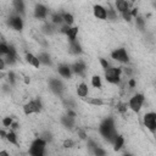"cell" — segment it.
Instances as JSON below:
<instances>
[{"label":"cell","instance_id":"44dd1931","mask_svg":"<svg viewBox=\"0 0 156 156\" xmlns=\"http://www.w3.org/2000/svg\"><path fill=\"white\" fill-rule=\"evenodd\" d=\"M6 139H7L9 143H11V144H13V145H17V136H16L15 132L10 130V132L7 133V135H6Z\"/></svg>","mask_w":156,"mask_h":156},{"label":"cell","instance_id":"8fae6325","mask_svg":"<svg viewBox=\"0 0 156 156\" xmlns=\"http://www.w3.org/2000/svg\"><path fill=\"white\" fill-rule=\"evenodd\" d=\"M58 73L63 78H69L71 77V73H72V68L68 65H60L58 66Z\"/></svg>","mask_w":156,"mask_h":156},{"label":"cell","instance_id":"7bdbcfd3","mask_svg":"<svg viewBox=\"0 0 156 156\" xmlns=\"http://www.w3.org/2000/svg\"><path fill=\"white\" fill-rule=\"evenodd\" d=\"M0 134H1V138H6V135H7V133H5L4 130H1Z\"/></svg>","mask_w":156,"mask_h":156},{"label":"cell","instance_id":"83f0119b","mask_svg":"<svg viewBox=\"0 0 156 156\" xmlns=\"http://www.w3.org/2000/svg\"><path fill=\"white\" fill-rule=\"evenodd\" d=\"M89 104H91V105H95V106H101V105H104V101L101 100V99H91V100H89Z\"/></svg>","mask_w":156,"mask_h":156},{"label":"cell","instance_id":"1f68e13d","mask_svg":"<svg viewBox=\"0 0 156 156\" xmlns=\"http://www.w3.org/2000/svg\"><path fill=\"white\" fill-rule=\"evenodd\" d=\"M100 63H101V66H102V68L106 71L107 68H110V63L105 60V58H100Z\"/></svg>","mask_w":156,"mask_h":156},{"label":"cell","instance_id":"8992f818","mask_svg":"<svg viewBox=\"0 0 156 156\" xmlns=\"http://www.w3.org/2000/svg\"><path fill=\"white\" fill-rule=\"evenodd\" d=\"M143 102H144V95L143 94H135L129 100V108L134 112H139V110L141 108Z\"/></svg>","mask_w":156,"mask_h":156},{"label":"cell","instance_id":"b9f144b4","mask_svg":"<svg viewBox=\"0 0 156 156\" xmlns=\"http://www.w3.org/2000/svg\"><path fill=\"white\" fill-rule=\"evenodd\" d=\"M129 85H130V87H134V85H135L134 79H130V80H129Z\"/></svg>","mask_w":156,"mask_h":156},{"label":"cell","instance_id":"9c48e42d","mask_svg":"<svg viewBox=\"0 0 156 156\" xmlns=\"http://www.w3.org/2000/svg\"><path fill=\"white\" fill-rule=\"evenodd\" d=\"M10 26L15 30H22V28H23V21L21 18V16H12L10 18Z\"/></svg>","mask_w":156,"mask_h":156},{"label":"cell","instance_id":"8d00e7d4","mask_svg":"<svg viewBox=\"0 0 156 156\" xmlns=\"http://www.w3.org/2000/svg\"><path fill=\"white\" fill-rule=\"evenodd\" d=\"M94 154H95V155H105V151H104V150H101V149H99L98 146H95Z\"/></svg>","mask_w":156,"mask_h":156},{"label":"cell","instance_id":"d6a6232c","mask_svg":"<svg viewBox=\"0 0 156 156\" xmlns=\"http://www.w3.org/2000/svg\"><path fill=\"white\" fill-rule=\"evenodd\" d=\"M73 145H74V143H73V140H71V139H67V140L63 141V147H72Z\"/></svg>","mask_w":156,"mask_h":156},{"label":"cell","instance_id":"cb8c5ba5","mask_svg":"<svg viewBox=\"0 0 156 156\" xmlns=\"http://www.w3.org/2000/svg\"><path fill=\"white\" fill-rule=\"evenodd\" d=\"M51 20H52L54 23L58 24V23H62V22H63V16H62V15H58V13H54V15L51 16Z\"/></svg>","mask_w":156,"mask_h":156},{"label":"cell","instance_id":"74e56055","mask_svg":"<svg viewBox=\"0 0 156 156\" xmlns=\"http://www.w3.org/2000/svg\"><path fill=\"white\" fill-rule=\"evenodd\" d=\"M78 134H79L80 139H85V138H87V135H85V133H84L83 130H78Z\"/></svg>","mask_w":156,"mask_h":156},{"label":"cell","instance_id":"ac0fdd59","mask_svg":"<svg viewBox=\"0 0 156 156\" xmlns=\"http://www.w3.org/2000/svg\"><path fill=\"white\" fill-rule=\"evenodd\" d=\"M69 49H71V52H72V54H80V52H82V48H80L79 43L76 41V40H74V41H71Z\"/></svg>","mask_w":156,"mask_h":156},{"label":"cell","instance_id":"30bf717a","mask_svg":"<svg viewBox=\"0 0 156 156\" xmlns=\"http://www.w3.org/2000/svg\"><path fill=\"white\" fill-rule=\"evenodd\" d=\"M48 15V9L44 5H37L34 9V16L37 18H45Z\"/></svg>","mask_w":156,"mask_h":156},{"label":"cell","instance_id":"ab89813d","mask_svg":"<svg viewBox=\"0 0 156 156\" xmlns=\"http://www.w3.org/2000/svg\"><path fill=\"white\" fill-rule=\"evenodd\" d=\"M118 110H119V111H121V112H124V111H126V110H127V107H126V105H121V106H119V108H118Z\"/></svg>","mask_w":156,"mask_h":156},{"label":"cell","instance_id":"ffe728a7","mask_svg":"<svg viewBox=\"0 0 156 156\" xmlns=\"http://www.w3.org/2000/svg\"><path fill=\"white\" fill-rule=\"evenodd\" d=\"M62 123H63L66 127H68V128H72V127H73V116L68 115V116H65V117H62Z\"/></svg>","mask_w":156,"mask_h":156},{"label":"cell","instance_id":"f35d334b","mask_svg":"<svg viewBox=\"0 0 156 156\" xmlns=\"http://www.w3.org/2000/svg\"><path fill=\"white\" fill-rule=\"evenodd\" d=\"M5 60L4 58H0V69H4V67H5Z\"/></svg>","mask_w":156,"mask_h":156},{"label":"cell","instance_id":"d4e9b609","mask_svg":"<svg viewBox=\"0 0 156 156\" xmlns=\"http://www.w3.org/2000/svg\"><path fill=\"white\" fill-rule=\"evenodd\" d=\"M63 16V22L66 23V24H68V26H71L72 23H73V16L71 15V13H63L62 15Z\"/></svg>","mask_w":156,"mask_h":156},{"label":"cell","instance_id":"7c38bea8","mask_svg":"<svg viewBox=\"0 0 156 156\" xmlns=\"http://www.w3.org/2000/svg\"><path fill=\"white\" fill-rule=\"evenodd\" d=\"M26 60H27L28 63H30V65H32L33 67H35V68H38V67L40 66V60H39V57L35 56V55H33V54H27V55H26Z\"/></svg>","mask_w":156,"mask_h":156},{"label":"cell","instance_id":"7a4b0ae2","mask_svg":"<svg viewBox=\"0 0 156 156\" xmlns=\"http://www.w3.org/2000/svg\"><path fill=\"white\" fill-rule=\"evenodd\" d=\"M45 145H46V141L43 138L35 139L30 145L29 154L33 155V156H43L44 155V150H45Z\"/></svg>","mask_w":156,"mask_h":156},{"label":"cell","instance_id":"836d02e7","mask_svg":"<svg viewBox=\"0 0 156 156\" xmlns=\"http://www.w3.org/2000/svg\"><path fill=\"white\" fill-rule=\"evenodd\" d=\"M136 24H138V27L140 28V29H143L144 28V20L143 18H140V17H136Z\"/></svg>","mask_w":156,"mask_h":156},{"label":"cell","instance_id":"3957f363","mask_svg":"<svg viewBox=\"0 0 156 156\" xmlns=\"http://www.w3.org/2000/svg\"><path fill=\"white\" fill-rule=\"evenodd\" d=\"M119 74H121V68L116 67H110L105 71V78L107 82L112 84H117L119 82Z\"/></svg>","mask_w":156,"mask_h":156},{"label":"cell","instance_id":"d6986e66","mask_svg":"<svg viewBox=\"0 0 156 156\" xmlns=\"http://www.w3.org/2000/svg\"><path fill=\"white\" fill-rule=\"evenodd\" d=\"M50 87H51V89H52L54 91H56V93H60L61 89H62V84H61L58 80H56V79H52V80L50 82Z\"/></svg>","mask_w":156,"mask_h":156},{"label":"cell","instance_id":"7402d4cb","mask_svg":"<svg viewBox=\"0 0 156 156\" xmlns=\"http://www.w3.org/2000/svg\"><path fill=\"white\" fill-rule=\"evenodd\" d=\"M38 57H39V60H40V63H44V65H51V61H50V57H49L48 54L43 52V54H40Z\"/></svg>","mask_w":156,"mask_h":156},{"label":"cell","instance_id":"52a82bcc","mask_svg":"<svg viewBox=\"0 0 156 156\" xmlns=\"http://www.w3.org/2000/svg\"><path fill=\"white\" fill-rule=\"evenodd\" d=\"M144 124L145 127L151 130V132H156V113L155 112H149L144 116Z\"/></svg>","mask_w":156,"mask_h":156},{"label":"cell","instance_id":"484cf974","mask_svg":"<svg viewBox=\"0 0 156 156\" xmlns=\"http://www.w3.org/2000/svg\"><path fill=\"white\" fill-rule=\"evenodd\" d=\"M15 7L18 12H23L24 11V5L22 0H15Z\"/></svg>","mask_w":156,"mask_h":156},{"label":"cell","instance_id":"5bb4252c","mask_svg":"<svg viewBox=\"0 0 156 156\" xmlns=\"http://www.w3.org/2000/svg\"><path fill=\"white\" fill-rule=\"evenodd\" d=\"M77 94L78 96L80 98H85L88 95V85L85 83H80L78 87H77Z\"/></svg>","mask_w":156,"mask_h":156},{"label":"cell","instance_id":"9a60e30c","mask_svg":"<svg viewBox=\"0 0 156 156\" xmlns=\"http://www.w3.org/2000/svg\"><path fill=\"white\" fill-rule=\"evenodd\" d=\"M116 7H117V10H118L121 13L124 12V11H127V10H129L128 2H127L126 0H116Z\"/></svg>","mask_w":156,"mask_h":156},{"label":"cell","instance_id":"4dcf8cb0","mask_svg":"<svg viewBox=\"0 0 156 156\" xmlns=\"http://www.w3.org/2000/svg\"><path fill=\"white\" fill-rule=\"evenodd\" d=\"M12 123H13V122H12V118H11V117H5V118L2 119L4 127H11Z\"/></svg>","mask_w":156,"mask_h":156},{"label":"cell","instance_id":"5b68a950","mask_svg":"<svg viewBox=\"0 0 156 156\" xmlns=\"http://www.w3.org/2000/svg\"><path fill=\"white\" fill-rule=\"evenodd\" d=\"M111 57L118 62H122V63H127L129 61V57H128V54L126 51V49L123 48H119V49H116L111 52Z\"/></svg>","mask_w":156,"mask_h":156},{"label":"cell","instance_id":"e575fe53","mask_svg":"<svg viewBox=\"0 0 156 156\" xmlns=\"http://www.w3.org/2000/svg\"><path fill=\"white\" fill-rule=\"evenodd\" d=\"M69 28H71V26H68V24H66V26H63V27H61V29H60V32H61V33H63V34H67V33H68V30H69Z\"/></svg>","mask_w":156,"mask_h":156},{"label":"cell","instance_id":"f546056e","mask_svg":"<svg viewBox=\"0 0 156 156\" xmlns=\"http://www.w3.org/2000/svg\"><path fill=\"white\" fill-rule=\"evenodd\" d=\"M122 16H123V18L126 20V21H130L132 20V12H130V10H127V11H124V12H122Z\"/></svg>","mask_w":156,"mask_h":156},{"label":"cell","instance_id":"4316f807","mask_svg":"<svg viewBox=\"0 0 156 156\" xmlns=\"http://www.w3.org/2000/svg\"><path fill=\"white\" fill-rule=\"evenodd\" d=\"M9 51H10V46H7L6 44L1 43V44H0V52H1L2 55H6Z\"/></svg>","mask_w":156,"mask_h":156},{"label":"cell","instance_id":"277c9868","mask_svg":"<svg viewBox=\"0 0 156 156\" xmlns=\"http://www.w3.org/2000/svg\"><path fill=\"white\" fill-rule=\"evenodd\" d=\"M41 110V102L39 99L35 100H30L28 104H26L23 106V111L26 115H30V113H37Z\"/></svg>","mask_w":156,"mask_h":156},{"label":"cell","instance_id":"60d3db41","mask_svg":"<svg viewBox=\"0 0 156 156\" xmlns=\"http://www.w3.org/2000/svg\"><path fill=\"white\" fill-rule=\"evenodd\" d=\"M130 12H132V16H136L138 10H136V9H133V11H130Z\"/></svg>","mask_w":156,"mask_h":156},{"label":"cell","instance_id":"ee69618b","mask_svg":"<svg viewBox=\"0 0 156 156\" xmlns=\"http://www.w3.org/2000/svg\"><path fill=\"white\" fill-rule=\"evenodd\" d=\"M11 127H12L13 129H16V128H18V124H17V123H12V124H11Z\"/></svg>","mask_w":156,"mask_h":156},{"label":"cell","instance_id":"603a6c76","mask_svg":"<svg viewBox=\"0 0 156 156\" xmlns=\"http://www.w3.org/2000/svg\"><path fill=\"white\" fill-rule=\"evenodd\" d=\"M91 84H93V87L94 88H101V78L99 77V76H93V78H91Z\"/></svg>","mask_w":156,"mask_h":156},{"label":"cell","instance_id":"d590c367","mask_svg":"<svg viewBox=\"0 0 156 156\" xmlns=\"http://www.w3.org/2000/svg\"><path fill=\"white\" fill-rule=\"evenodd\" d=\"M43 135H44V136H40V138H43V139H44L46 143L51 140V134H50V133H44Z\"/></svg>","mask_w":156,"mask_h":156},{"label":"cell","instance_id":"ba28073f","mask_svg":"<svg viewBox=\"0 0 156 156\" xmlns=\"http://www.w3.org/2000/svg\"><path fill=\"white\" fill-rule=\"evenodd\" d=\"M93 12L98 20H106L107 18V10L101 5H95L93 9Z\"/></svg>","mask_w":156,"mask_h":156},{"label":"cell","instance_id":"e0dca14e","mask_svg":"<svg viewBox=\"0 0 156 156\" xmlns=\"http://www.w3.org/2000/svg\"><path fill=\"white\" fill-rule=\"evenodd\" d=\"M77 34H78V27H71L66 35L68 37L69 41H74L76 38H77Z\"/></svg>","mask_w":156,"mask_h":156},{"label":"cell","instance_id":"4fadbf2b","mask_svg":"<svg viewBox=\"0 0 156 156\" xmlns=\"http://www.w3.org/2000/svg\"><path fill=\"white\" fill-rule=\"evenodd\" d=\"M71 68H72V71H73L74 73H78V74H83V72L85 71V65H84V62H82V61H78V62L73 63V65L71 66Z\"/></svg>","mask_w":156,"mask_h":156},{"label":"cell","instance_id":"6da1fadb","mask_svg":"<svg viewBox=\"0 0 156 156\" xmlns=\"http://www.w3.org/2000/svg\"><path fill=\"white\" fill-rule=\"evenodd\" d=\"M99 130H100L101 135H102L105 139H107V140L111 141V143L115 141V139H116V136H117V132H116V128H115V124H113V119H112V118L105 119V121L101 123Z\"/></svg>","mask_w":156,"mask_h":156},{"label":"cell","instance_id":"2e32d148","mask_svg":"<svg viewBox=\"0 0 156 156\" xmlns=\"http://www.w3.org/2000/svg\"><path fill=\"white\" fill-rule=\"evenodd\" d=\"M123 144H124L123 136H122V135H117L116 139H115V141H113V149H115L116 151H118V150L123 146Z\"/></svg>","mask_w":156,"mask_h":156},{"label":"cell","instance_id":"f1b7e54d","mask_svg":"<svg viewBox=\"0 0 156 156\" xmlns=\"http://www.w3.org/2000/svg\"><path fill=\"white\" fill-rule=\"evenodd\" d=\"M116 17H117L116 12L112 9H108L107 10V20H116Z\"/></svg>","mask_w":156,"mask_h":156}]
</instances>
